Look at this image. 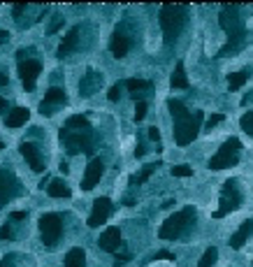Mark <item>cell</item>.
Masks as SVG:
<instances>
[{
	"label": "cell",
	"mask_w": 253,
	"mask_h": 267,
	"mask_svg": "<svg viewBox=\"0 0 253 267\" xmlns=\"http://www.w3.org/2000/svg\"><path fill=\"white\" fill-rule=\"evenodd\" d=\"M219 23L228 33V42L219 49L216 58H223L228 54H237L244 47V42H246V28H244V19H242V7L223 5L219 14Z\"/></svg>",
	"instance_id": "1"
},
{
	"label": "cell",
	"mask_w": 253,
	"mask_h": 267,
	"mask_svg": "<svg viewBox=\"0 0 253 267\" xmlns=\"http://www.w3.org/2000/svg\"><path fill=\"white\" fill-rule=\"evenodd\" d=\"M167 107L174 119V142L179 147H188L198 137L200 125L204 121V112H188V107L179 100H170Z\"/></svg>",
	"instance_id": "2"
},
{
	"label": "cell",
	"mask_w": 253,
	"mask_h": 267,
	"mask_svg": "<svg viewBox=\"0 0 253 267\" xmlns=\"http://www.w3.org/2000/svg\"><path fill=\"white\" fill-rule=\"evenodd\" d=\"M188 21V5H163L160 7V28H163V38L165 44L172 47L176 38L182 35L184 26Z\"/></svg>",
	"instance_id": "3"
},
{
	"label": "cell",
	"mask_w": 253,
	"mask_h": 267,
	"mask_svg": "<svg viewBox=\"0 0 253 267\" xmlns=\"http://www.w3.org/2000/svg\"><path fill=\"white\" fill-rule=\"evenodd\" d=\"M193 223H195V209L186 207V209H182V212L172 214L165 223L160 225L158 237L160 240H176V237H182Z\"/></svg>",
	"instance_id": "4"
},
{
	"label": "cell",
	"mask_w": 253,
	"mask_h": 267,
	"mask_svg": "<svg viewBox=\"0 0 253 267\" xmlns=\"http://www.w3.org/2000/svg\"><path fill=\"white\" fill-rule=\"evenodd\" d=\"M242 205V191H239V186H237L235 179H228L221 188V197H219V209H214L211 216L214 218H223L228 216L230 212H235L237 207Z\"/></svg>",
	"instance_id": "5"
},
{
	"label": "cell",
	"mask_w": 253,
	"mask_h": 267,
	"mask_svg": "<svg viewBox=\"0 0 253 267\" xmlns=\"http://www.w3.org/2000/svg\"><path fill=\"white\" fill-rule=\"evenodd\" d=\"M239 153H242V142L237 137H230L228 142H223V147L216 151V156H211L209 168L211 170H226L235 168L239 163Z\"/></svg>",
	"instance_id": "6"
},
{
	"label": "cell",
	"mask_w": 253,
	"mask_h": 267,
	"mask_svg": "<svg viewBox=\"0 0 253 267\" xmlns=\"http://www.w3.org/2000/svg\"><path fill=\"white\" fill-rule=\"evenodd\" d=\"M61 140L63 144H65L67 153L70 156H75V153L84 151V153H93V142H91V130H67V128H61Z\"/></svg>",
	"instance_id": "7"
},
{
	"label": "cell",
	"mask_w": 253,
	"mask_h": 267,
	"mask_svg": "<svg viewBox=\"0 0 253 267\" xmlns=\"http://www.w3.org/2000/svg\"><path fill=\"white\" fill-rule=\"evenodd\" d=\"M40 235L44 246H56L63 235V218L58 214H44L40 218Z\"/></svg>",
	"instance_id": "8"
},
{
	"label": "cell",
	"mask_w": 253,
	"mask_h": 267,
	"mask_svg": "<svg viewBox=\"0 0 253 267\" xmlns=\"http://www.w3.org/2000/svg\"><path fill=\"white\" fill-rule=\"evenodd\" d=\"M21 191L19 179L7 170H0V207H7V202L14 200Z\"/></svg>",
	"instance_id": "9"
},
{
	"label": "cell",
	"mask_w": 253,
	"mask_h": 267,
	"mask_svg": "<svg viewBox=\"0 0 253 267\" xmlns=\"http://www.w3.org/2000/svg\"><path fill=\"white\" fill-rule=\"evenodd\" d=\"M40 72H42V63H40V60H33V58L19 60V77H21L26 91H33L35 88Z\"/></svg>",
	"instance_id": "10"
},
{
	"label": "cell",
	"mask_w": 253,
	"mask_h": 267,
	"mask_svg": "<svg viewBox=\"0 0 253 267\" xmlns=\"http://www.w3.org/2000/svg\"><path fill=\"white\" fill-rule=\"evenodd\" d=\"M65 103H67L65 91H63V88H58V86H51L49 91L44 93V100L40 103V109H42V114L51 116V114H56V109L63 107Z\"/></svg>",
	"instance_id": "11"
},
{
	"label": "cell",
	"mask_w": 253,
	"mask_h": 267,
	"mask_svg": "<svg viewBox=\"0 0 253 267\" xmlns=\"http://www.w3.org/2000/svg\"><path fill=\"white\" fill-rule=\"evenodd\" d=\"M112 209H114V205H112L110 197H98V200L93 202V212L88 216V228H100V225L110 218Z\"/></svg>",
	"instance_id": "12"
},
{
	"label": "cell",
	"mask_w": 253,
	"mask_h": 267,
	"mask_svg": "<svg viewBox=\"0 0 253 267\" xmlns=\"http://www.w3.org/2000/svg\"><path fill=\"white\" fill-rule=\"evenodd\" d=\"M102 175H105V163H102L100 158H93L86 165V172H84V179H82V188L84 191L95 188V186L100 184V179H102Z\"/></svg>",
	"instance_id": "13"
},
{
	"label": "cell",
	"mask_w": 253,
	"mask_h": 267,
	"mask_svg": "<svg viewBox=\"0 0 253 267\" xmlns=\"http://www.w3.org/2000/svg\"><path fill=\"white\" fill-rule=\"evenodd\" d=\"M19 151H21V156L26 158V163L30 165L33 172H42V170H44V160H42V156H40V149L35 147L33 142H23L21 147H19Z\"/></svg>",
	"instance_id": "14"
},
{
	"label": "cell",
	"mask_w": 253,
	"mask_h": 267,
	"mask_svg": "<svg viewBox=\"0 0 253 267\" xmlns=\"http://www.w3.org/2000/svg\"><path fill=\"white\" fill-rule=\"evenodd\" d=\"M79 33H82V28L75 26L67 30V35L61 40V44H58V51H56V56L58 58H65V56H70L72 51L77 49V44H79Z\"/></svg>",
	"instance_id": "15"
},
{
	"label": "cell",
	"mask_w": 253,
	"mask_h": 267,
	"mask_svg": "<svg viewBox=\"0 0 253 267\" xmlns=\"http://www.w3.org/2000/svg\"><path fill=\"white\" fill-rule=\"evenodd\" d=\"M98 246L102 251H107V253H114V251H119V246H121V230H119V228H107L105 232L100 235Z\"/></svg>",
	"instance_id": "16"
},
{
	"label": "cell",
	"mask_w": 253,
	"mask_h": 267,
	"mask_svg": "<svg viewBox=\"0 0 253 267\" xmlns=\"http://www.w3.org/2000/svg\"><path fill=\"white\" fill-rule=\"evenodd\" d=\"M100 86H102V75H98V72H93V70H88L86 75H84V79L79 82V93H82L84 98H88V95H93Z\"/></svg>",
	"instance_id": "17"
},
{
	"label": "cell",
	"mask_w": 253,
	"mask_h": 267,
	"mask_svg": "<svg viewBox=\"0 0 253 267\" xmlns=\"http://www.w3.org/2000/svg\"><path fill=\"white\" fill-rule=\"evenodd\" d=\"M110 49H112V54H114V58H123V56H128V51H130V40L116 30V33L112 35Z\"/></svg>",
	"instance_id": "18"
},
{
	"label": "cell",
	"mask_w": 253,
	"mask_h": 267,
	"mask_svg": "<svg viewBox=\"0 0 253 267\" xmlns=\"http://www.w3.org/2000/svg\"><path fill=\"white\" fill-rule=\"evenodd\" d=\"M251 235H253V218H248V221H244V223H242V228L230 237V246H232V249H242V246L248 242Z\"/></svg>",
	"instance_id": "19"
},
{
	"label": "cell",
	"mask_w": 253,
	"mask_h": 267,
	"mask_svg": "<svg viewBox=\"0 0 253 267\" xmlns=\"http://www.w3.org/2000/svg\"><path fill=\"white\" fill-rule=\"evenodd\" d=\"M30 119V112H28V107H14L12 112H7V128H21L26 121Z\"/></svg>",
	"instance_id": "20"
},
{
	"label": "cell",
	"mask_w": 253,
	"mask_h": 267,
	"mask_svg": "<svg viewBox=\"0 0 253 267\" xmlns=\"http://www.w3.org/2000/svg\"><path fill=\"white\" fill-rule=\"evenodd\" d=\"M248 77H251V70H248V68H244V70H239V72H232V75H228V86H230V91H239V88H242L244 84L248 82Z\"/></svg>",
	"instance_id": "21"
},
{
	"label": "cell",
	"mask_w": 253,
	"mask_h": 267,
	"mask_svg": "<svg viewBox=\"0 0 253 267\" xmlns=\"http://www.w3.org/2000/svg\"><path fill=\"white\" fill-rule=\"evenodd\" d=\"M170 84H172V88H188V86H191V84H188V77H186V70H184L182 60L176 63L174 75L170 77Z\"/></svg>",
	"instance_id": "22"
},
{
	"label": "cell",
	"mask_w": 253,
	"mask_h": 267,
	"mask_svg": "<svg viewBox=\"0 0 253 267\" xmlns=\"http://www.w3.org/2000/svg\"><path fill=\"white\" fill-rule=\"evenodd\" d=\"M47 193L51 197H70V188L63 179H51L49 186H47Z\"/></svg>",
	"instance_id": "23"
},
{
	"label": "cell",
	"mask_w": 253,
	"mask_h": 267,
	"mask_svg": "<svg viewBox=\"0 0 253 267\" xmlns=\"http://www.w3.org/2000/svg\"><path fill=\"white\" fill-rule=\"evenodd\" d=\"M65 267H86V253L82 249H70L65 253Z\"/></svg>",
	"instance_id": "24"
},
{
	"label": "cell",
	"mask_w": 253,
	"mask_h": 267,
	"mask_svg": "<svg viewBox=\"0 0 253 267\" xmlns=\"http://www.w3.org/2000/svg\"><path fill=\"white\" fill-rule=\"evenodd\" d=\"M65 128H67V130H77V132H82V130H91V123H88L86 116H82V114H72L70 119L65 121Z\"/></svg>",
	"instance_id": "25"
},
{
	"label": "cell",
	"mask_w": 253,
	"mask_h": 267,
	"mask_svg": "<svg viewBox=\"0 0 253 267\" xmlns=\"http://www.w3.org/2000/svg\"><path fill=\"white\" fill-rule=\"evenodd\" d=\"M156 168H158V163L147 165V168H144L142 172H139V175H132V177H130V184H132V186H142V184H147L149 177H151V175L156 172Z\"/></svg>",
	"instance_id": "26"
},
{
	"label": "cell",
	"mask_w": 253,
	"mask_h": 267,
	"mask_svg": "<svg viewBox=\"0 0 253 267\" xmlns=\"http://www.w3.org/2000/svg\"><path fill=\"white\" fill-rule=\"evenodd\" d=\"M126 88L132 93V95H137V91L151 88V82H149V79H126Z\"/></svg>",
	"instance_id": "27"
},
{
	"label": "cell",
	"mask_w": 253,
	"mask_h": 267,
	"mask_svg": "<svg viewBox=\"0 0 253 267\" xmlns=\"http://www.w3.org/2000/svg\"><path fill=\"white\" fill-rule=\"evenodd\" d=\"M216 258H219V249L216 246H209V249L202 253V258H200L198 267H211L216 262Z\"/></svg>",
	"instance_id": "28"
},
{
	"label": "cell",
	"mask_w": 253,
	"mask_h": 267,
	"mask_svg": "<svg viewBox=\"0 0 253 267\" xmlns=\"http://www.w3.org/2000/svg\"><path fill=\"white\" fill-rule=\"evenodd\" d=\"M239 125H242V130L246 132L248 137H253V112H246V114L239 119Z\"/></svg>",
	"instance_id": "29"
},
{
	"label": "cell",
	"mask_w": 253,
	"mask_h": 267,
	"mask_svg": "<svg viewBox=\"0 0 253 267\" xmlns=\"http://www.w3.org/2000/svg\"><path fill=\"white\" fill-rule=\"evenodd\" d=\"M193 175V168H188V165H174L172 168V177H182V179H186V177Z\"/></svg>",
	"instance_id": "30"
},
{
	"label": "cell",
	"mask_w": 253,
	"mask_h": 267,
	"mask_svg": "<svg viewBox=\"0 0 253 267\" xmlns=\"http://www.w3.org/2000/svg\"><path fill=\"white\" fill-rule=\"evenodd\" d=\"M147 109H149V105L144 103V100H139L137 107H135V121H142L144 116H147Z\"/></svg>",
	"instance_id": "31"
},
{
	"label": "cell",
	"mask_w": 253,
	"mask_h": 267,
	"mask_svg": "<svg viewBox=\"0 0 253 267\" xmlns=\"http://www.w3.org/2000/svg\"><path fill=\"white\" fill-rule=\"evenodd\" d=\"M107 98H110L112 103H116V100L121 98V84H114V86L110 88V93H107Z\"/></svg>",
	"instance_id": "32"
},
{
	"label": "cell",
	"mask_w": 253,
	"mask_h": 267,
	"mask_svg": "<svg viewBox=\"0 0 253 267\" xmlns=\"http://www.w3.org/2000/svg\"><path fill=\"white\" fill-rule=\"evenodd\" d=\"M151 260H176V258H174V253H170V251H158Z\"/></svg>",
	"instance_id": "33"
},
{
	"label": "cell",
	"mask_w": 253,
	"mask_h": 267,
	"mask_svg": "<svg viewBox=\"0 0 253 267\" xmlns=\"http://www.w3.org/2000/svg\"><path fill=\"white\" fill-rule=\"evenodd\" d=\"M26 3H19V5H14V7H12V14H14V19H19V21H21V14H23V12H26Z\"/></svg>",
	"instance_id": "34"
},
{
	"label": "cell",
	"mask_w": 253,
	"mask_h": 267,
	"mask_svg": "<svg viewBox=\"0 0 253 267\" xmlns=\"http://www.w3.org/2000/svg\"><path fill=\"white\" fill-rule=\"evenodd\" d=\"M221 121H223V114H214V116H209V119H207V130H211V128H214V125H219Z\"/></svg>",
	"instance_id": "35"
},
{
	"label": "cell",
	"mask_w": 253,
	"mask_h": 267,
	"mask_svg": "<svg viewBox=\"0 0 253 267\" xmlns=\"http://www.w3.org/2000/svg\"><path fill=\"white\" fill-rule=\"evenodd\" d=\"M0 240H12V225L10 223H5L0 228Z\"/></svg>",
	"instance_id": "36"
},
{
	"label": "cell",
	"mask_w": 253,
	"mask_h": 267,
	"mask_svg": "<svg viewBox=\"0 0 253 267\" xmlns=\"http://www.w3.org/2000/svg\"><path fill=\"white\" fill-rule=\"evenodd\" d=\"M63 21H65L63 17H54V23L49 26V33H56V30H58V28L63 26Z\"/></svg>",
	"instance_id": "37"
},
{
	"label": "cell",
	"mask_w": 253,
	"mask_h": 267,
	"mask_svg": "<svg viewBox=\"0 0 253 267\" xmlns=\"http://www.w3.org/2000/svg\"><path fill=\"white\" fill-rule=\"evenodd\" d=\"M149 140L160 142V132H158V128H156V125H151V128H149Z\"/></svg>",
	"instance_id": "38"
},
{
	"label": "cell",
	"mask_w": 253,
	"mask_h": 267,
	"mask_svg": "<svg viewBox=\"0 0 253 267\" xmlns=\"http://www.w3.org/2000/svg\"><path fill=\"white\" fill-rule=\"evenodd\" d=\"M33 51H35L33 47H28V49H19V51H17V58H19V60H26V56L33 54Z\"/></svg>",
	"instance_id": "39"
},
{
	"label": "cell",
	"mask_w": 253,
	"mask_h": 267,
	"mask_svg": "<svg viewBox=\"0 0 253 267\" xmlns=\"http://www.w3.org/2000/svg\"><path fill=\"white\" fill-rule=\"evenodd\" d=\"M128 260H130V256H116V260H114V267H121V265H126Z\"/></svg>",
	"instance_id": "40"
},
{
	"label": "cell",
	"mask_w": 253,
	"mask_h": 267,
	"mask_svg": "<svg viewBox=\"0 0 253 267\" xmlns=\"http://www.w3.org/2000/svg\"><path fill=\"white\" fill-rule=\"evenodd\" d=\"M12 221H23V218H26V212H12Z\"/></svg>",
	"instance_id": "41"
},
{
	"label": "cell",
	"mask_w": 253,
	"mask_h": 267,
	"mask_svg": "<svg viewBox=\"0 0 253 267\" xmlns=\"http://www.w3.org/2000/svg\"><path fill=\"white\" fill-rule=\"evenodd\" d=\"M5 42H10V33H7V30H0V44H5Z\"/></svg>",
	"instance_id": "42"
},
{
	"label": "cell",
	"mask_w": 253,
	"mask_h": 267,
	"mask_svg": "<svg viewBox=\"0 0 253 267\" xmlns=\"http://www.w3.org/2000/svg\"><path fill=\"white\" fill-rule=\"evenodd\" d=\"M5 112H7V100L0 98V114H5Z\"/></svg>",
	"instance_id": "43"
},
{
	"label": "cell",
	"mask_w": 253,
	"mask_h": 267,
	"mask_svg": "<svg viewBox=\"0 0 253 267\" xmlns=\"http://www.w3.org/2000/svg\"><path fill=\"white\" fill-rule=\"evenodd\" d=\"M144 151H147V149H144L142 144H137V149H135V156H137V158H139V156H144Z\"/></svg>",
	"instance_id": "44"
},
{
	"label": "cell",
	"mask_w": 253,
	"mask_h": 267,
	"mask_svg": "<svg viewBox=\"0 0 253 267\" xmlns=\"http://www.w3.org/2000/svg\"><path fill=\"white\" fill-rule=\"evenodd\" d=\"M7 84H10V79H7V75H3V72H0V86H7Z\"/></svg>",
	"instance_id": "45"
},
{
	"label": "cell",
	"mask_w": 253,
	"mask_h": 267,
	"mask_svg": "<svg viewBox=\"0 0 253 267\" xmlns=\"http://www.w3.org/2000/svg\"><path fill=\"white\" fill-rule=\"evenodd\" d=\"M0 267H7V260H3V262H0Z\"/></svg>",
	"instance_id": "46"
},
{
	"label": "cell",
	"mask_w": 253,
	"mask_h": 267,
	"mask_svg": "<svg viewBox=\"0 0 253 267\" xmlns=\"http://www.w3.org/2000/svg\"><path fill=\"white\" fill-rule=\"evenodd\" d=\"M0 149H5V144H3V142H0Z\"/></svg>",
	"instance_id": "47"
}]
</instances>
